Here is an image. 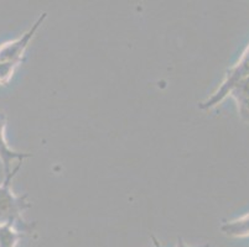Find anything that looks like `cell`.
<instances>
[{
    "instance_id": "6da1fadb",
    "label": "cell",
    "mask_w": 249,
    "mask_h": 247,
    "mask_svg": "<svg viewBox=\"0 0 249 247\" xmlns=\"http://www.w3.org/2000/svg\"><path fill=\"white\" fill-rule=\"evenodd\" d=\"M21 165L22 162L18 163V166L5 177V181L0 184V225L11 224L22 234H31L34 230V224L31 225L22 219V213L31 207V204L26 200L28 194L15 196L11 190V181L14 180Z\"/></svg>"
},
{
    "instance_id": "7a4b0ae2",
    "label": "cell",
    "mask_w": 249,
    "mask_h": 247,
    "mask_svg": "<svg viewBox=\"0 0 249 247\" xmlns=\"http://www.w3.org/2000/svg\"><path fill=\"white\" fill-rule=\"evenodd\" d=\"M249 76V45L244 52L242 53L241 58L233 67H231L227 72H226V77L223 82L221 83L218 88L214 90L213 94L211 97H208L205 101L198 104V108L202 110H208V109L214 108L218 105L221 101L225 100L230 94V90L234 87L239 81Z\"/></svg>"
},
{
    "instance_id": "3957f363",
    "label": "cell",
    "mask_w": 249,
    "mask_h": 247,
    "mask_svg": "<svg viewBox=\"0 0 249 247\" xmlns=\"http://www.w3.org/2000/svg\"><path fill=\"white\" fill-rule=\"evenodd\" d=\"M46 16L47 14L42 13L41 15L37 17L35 24L31 25L30 29H29L21 37L1 45V46H0V62H13L20 65V63L22 62V56H24L25 53V49H28L31 38L34 37L36 31L38 30V27L41 26L42 22L45 21Z\"/></svg>"
},
{
    "instance_id": "277c9868",
    "label": "cell",
    "mask_w": 249,
    "mask_h": 247,
    "mask_svg": "<svg viewBox=\"0 0 249 247\" xmlns=\"http://www.w3.org/2000/svg\"><path fill=\"white\" fill-rule=\"evenodd\" d=\"M5 128H6V116L4 113H0V161L3 162L4 171L5 176H8L11 172V162L14 160H18L19 162H22L24 158L31 157L30 153L18 152L9 147L8 142L5 140Z\"/></svg>"
},
{
    "instance_id": "5b68a950",
    "label": "cell",
    "mask_w": 249,
    "mask_h": 247,
    "mask_svg": "<svg viewBox=\"0 0 249 247\" xmlns=\"http://www.w3.org/2000/svg\"><path fill=\"white\" fill-rule=\"evenodd\" d=\"M228 95L235 100L239 117L244 122L249 124V76L239 81L230 90Z\"/></svg>"
},
{
    "instance_id": "8992f818",
    "label": "cell",
    "mask_w": 249,
    "mask_h": 247,
    "mask_svg": "<svg viewBox=\"0 0 249 247\" xmlns=\"http://www.w3.org/2000/svg\"><path fill=\"white\" fill-rule=\"evenodd\" d=\"M221 231L230 237L249 236V213L238 219L225 223L221 226Z\"/></svg>"
},
{
    "instance_id": "52a82bcc",
    "label": "cell",
    "mask_w": 249,
    "mask_h": 247,
    "mask_svg": "<svg viewBox=\"0 0 249 247\" xmlns=\"http://www.w3.org/2000/svg\"><path fill=\"white\" fill-rule=\"evenodd\" d=\"M24 235L11 224L0 225V247H15Z\"/></svg>"
},
{
    "instance_id": "ba28073f",
    "label": "cell",
    "mask_w": 249,
    "mask_h": 247,
    "mask_svg": "<svg viewBox=\"0 0 249 247\" xmlns=\"http://www.w3.org/2000/svg\"><path fill=\"white\" fill-rule=\"evenodd\" d=\"M18 66L13 62H0V84H8Z\"/></svg>"
},
{
    "instance_id": "9c48e42d",
    "label": "cell",
    "mask_w": 249,
    "mask_h": 247,
    "mask_svg": "<svg viewBox=\"0 0 249 247\" xmlns=\"http://www.w3.org/2000/svg\"><path fill=\"white\" fill-rule=\"evenodd\" d=\"M153 239H154V237H153ZM154 241H155L156 247H160L159 244H158V241H156L155 239H154ZM176 247H190V246H187V245L185 244V242H183V240L178 237V244H176ZM201 247H208V246H201Z\"/></svg>"
}]
</instances>
